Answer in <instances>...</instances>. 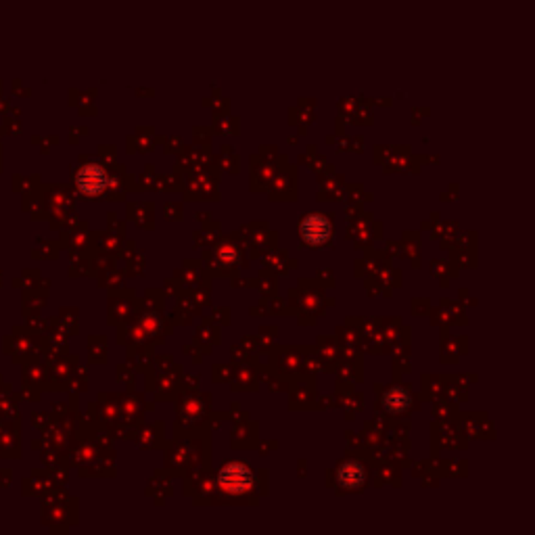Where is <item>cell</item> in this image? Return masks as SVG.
Here are the masks:
<instances>
[{"label": "cell", "mask_w": 535, "mask_h": 535, "mask_svg": "<svg viewBox=\"0 0 535 535\" xmlns=\"http://www.w3.org/2000/svg\"><path fill=\"white\" fill-rule=\"evenodd\" d=\"M76 184L78 190L86 197H98L100 192H105L109 176L105 172V168H100L98 163H86L78 170L76 174Z\"/></svg>", "instance_id": "3"}, {"label": "cell", "mask_w": 535, "mask_h": 535, "mask_svg": "<svg viewBox=\"0 0 535 535\" xmlns=\"http://www.w3.org/2000/svg\"><path fill=\"white\" fill-rule=\"evenodd\" d=\"M299 234L306 245L310 247H322L333 236V224L322 214H308L299 222Z\"/></svg>", "instance_id": "2"}, {"label": "cell", "mask_w": 535, "mask_h": 535, "mask_svg": "<svg viewBox=\"0 0 535 535\" xmlns=\"http://www.w3.org/2000/svg\"><path fill=\"white\" fill-rule=\"evenodd\" d=\"M383 408H385L389 414H403V412H408V408H410V396H408V391L401 389V387L389 389V391L383 396Z\"/></svg>", "instance_id": "5"}, {"label": "cell", "mask_w": 535, "mask_h": 535, "mask_svg": "<svg viewBox=\"0 0 535 535\" xmlns=\"http://www.w3.org/2000/svg\"><path fill=\"white\" fill-rule=\"evenodd\" d=\"M218 485L228 495H243L253 488V473L243 462H226L218 473Z\"/></svg>", "instance_id": "1"}, {"label": "cell", "mask_w": 535, "mask_h": 535, "mask_svg": "<svg viewBox=\"0 0 535 535\" xmlns=\"http://www.w3.org/2000/svg\"><path fill=\"white\" fill-rule=\"evenodd\" d=\"M366 471L357 460H345L337 471V483L345 491H357L364 488Z\"/></svg>", "instance_id": "4"}]
</instances>
